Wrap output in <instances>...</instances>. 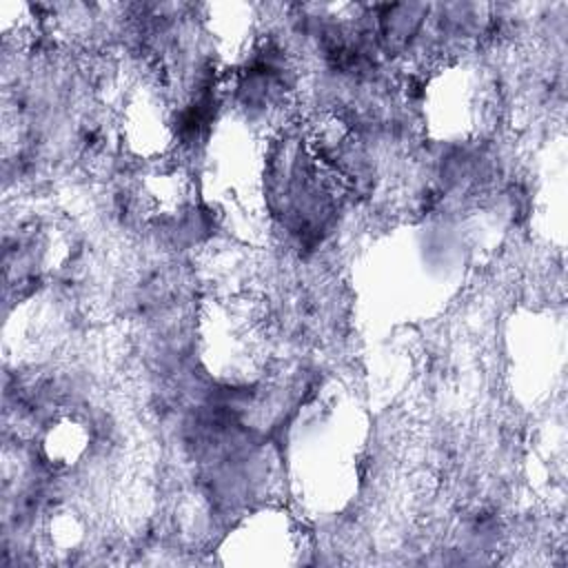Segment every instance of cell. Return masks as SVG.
<instances>
[{"label": "cell", "mask_w": 568, "mask_h": 568, "mask_svg": "<svg viewBox=\"0 0 568 568\" xmlns=\"http://www.w3.org/2000/svg\"><path fill=\"white\" fill-rule=\"evenodd\" d=\"M89 444V433L75 417H62L47 430L42 442V453L51 468H71L84 453Z\"/></svg>", "instance_id": "1"}]
</instances>
